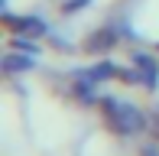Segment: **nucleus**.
I'll list each match as a JSON object with an SVG mask.
<instances>
[{
    "mask_svg": "<svg viewBox=\"0 0 159 156\" xmlns=\"http://www.w3.org/2000/svg\"><path fill=\"white\" fill-rule=\"evenodd\" d=\"M88 75L101 85V81H111V78H120V68L114 65V62H107V59H104V62H98V65H91V68H88Z\"/></svg>",
    "mask_w": 159,
    "mask_h": 156,
    "instance_id": "7",
    "label": "nucleus"
},
{
    "mask_svg": "<svg viewBox=\"0 0 159 156\" xmlns=\"http://www.w3.org/2000/svg\"><path fill=\"white\" fill-rule=\"evenodd\" d=\"M10 46L16 49V52H26V55H39V49H36V42L30 36H13L10 39Z\"/></svg>",
    "mask_w": 159,
    "mask_h": 156,
    "instance_id": "8",
    "label": "nucleus"
},
{
    "mask_svg": "<svg viewBox=\"0 0 159 156\" xmlns=\"http://www.w3.org/2000/svg\"><path fill=\"white\" fill-rule=\"evenodd\" d=\"M94 85H98V81H94L88 72L75 75V98H78L81 104H91V101H94Z\"/></svg>",
    "mask_w": 159,
    "mask_h": 156,
    "instance_id": "6",
    "label": "nucleus"
},
{
    "mask_svg": "<svg viewBox=\"0 0 159 156\" xmlns=\"http://www.w3.org/2000/svg\"><path fill=\"white\" fill-rule=\"evenodd\" d=\"M140 156H159V146H156V143H146V146L140 150Z\"/></svg>",
    "mask_w": 159,
    "mask_h": 156,
    "instance_id": "9",
    "label": "nucleus"
},
{
    "mask_svg": "<svg viewBox=\"0 0 159 156\" xmlns=\"http://www.w3.org/2000/svg\"><path fill=\"white\" fill-rule=\"evenodd\" d=\"M3 23L13 30V36H46V23L39 16H13V13H3Z\"/></svg>",
    "mask_w": 159,
    "mask_h": 156,
    "instance_id": "3",
    "label": "nucleus"
},
{
    "mask_svg": "<svg viewBox=\"0 0 159 156\" xmlns=\"http://www.w3.org/2000/svg\"><path fill=\"white\" fill-rule=\"evenodd\" d=\"M101 114H104L107 127H111L114 133H120V137H133V133L146 130V117H143V111H136L133 104H124L117 101V98H101Z\"/></svg>",
    "mask_w": 159,
    "mask_h": 156,
    "instance_id": "1",
    "label": "nucleus"
},
{
    "mask_svg": "<svg viewBox=\"0 0 159 156\" xmlns=\"http://www.w3.org/2000/svg\"><path fill=\"white\" fill-rule=\"evenodd\" d=\"M84 3H88V0H71V3H65V13H75V10H81Z\"/></svg>",
    "mask_w": 159,
    "mask_h": 156,
    "instance_id": "10",
    "label": "nucleus"
},
{
    "mask_svg": "<svg viewBox=\"0 0 159 156\" xmlns=\"http://www.w3.org/2000/svg\"><path fill=\"white\" fill-rule=\"evenodd\" d=\"M153 133L159 137V111H156V117H153Z\"/></svg>",
    "mask_w": 159,
    "mask_h": 156,
    "instance_id": "11",
    "label": "nucleus"
},
{
    "mask_svg": "<svg viewBox=\"0 0 159 156\" xmlns=\"http://www.w3.org/2000/svg\"><path fill=\"white\" fill-rule=\"evenodd\" d=\"M114 42H117V33H114V30H98V33H91V36H88V42H84V52H94V55L111 52Z\"/></svg>",
    "mask_w": 159,
    "mask_h": 156,
    "instance_id": "5",
    "label": "nucleus"
},
{
    "mask_svg": "<svg viewBox=\"0 0 159 156\" xmlns=\"http://www.w3.org/2000/svg\"><path fill=\"white\" fill-rule=\"evenodd\" d=\"M36 68V55H26V52H7L3 55V75L7 78H16V75H26Z\"/></svg>",
    "mask_w": 159,
    "mask_h": 156,
    "instance_id": "4",
    "label": "nucleus"
},
{
    "mask_svg": "<svg viewBox=\"0 0 159 156\" xmlns=\"http://www.w3.org/2000/svg\"><path fill=\"white\" fill-rule=\"evenodd\" d=\"M130 62L140 68V75H143V88H146V91H156V88H159V62H156L149 52H143V49L130 52Z\"/></svg>",
    "mask_w": 159,
    "mask_h": 156,
    "instance_id": "2",
    "label": "nucleus"
}]
</instances>
